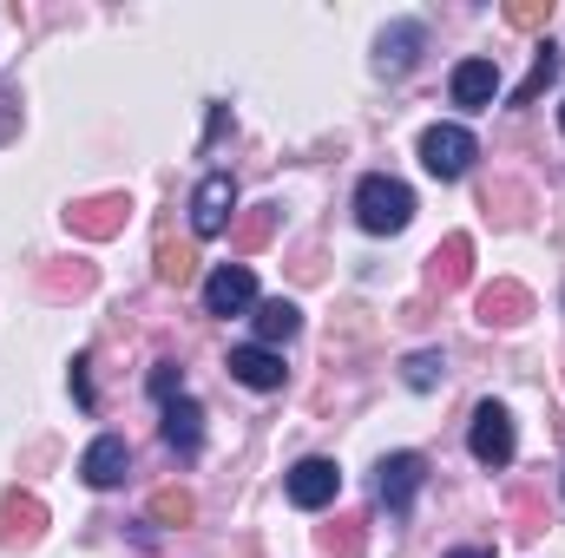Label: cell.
Returning a JSON list of instances; mask_svg holds the SVG:
<instances>
[{"mask_svg": "<svg viewBox=\"0 0 565 558\" xmlns=\"http://www.w3.org/2000/svg\"><path fill=\"white\" fill-rule=\"evenodd\" d=\"M355 224H362L369 237L408 230V224H415V191H408L402 178H388V171H369V178L355 184Z\"/></svg>", "mask_w": 565, "mask_h": 558, "instance_id": "6da1fadb", "label": "cell"}, {"mask_svg": "<svg viewBox=\"0 0 565 558\" xmlns=\"http://www.w3.org/2000/svg\"><path fill=\"white\" fill-rule=\"evenodd\" d=\"M480 158V144L467 126H427L422 132V164L440 178V184H454V178H467V164Z\"/></svg>", "mask_w": 565, "mask_h": 558, "instance_id": "7a4b0ae2", "label": "cell"}, {"mask_svg": "<svg viewBox=\"0 0 565 558\" xmlns=\"http://www.w3.org/2000/svg\"><path fill=\"white\" fill-rule=\"evenodd\" d=\"M335 493H342V466H335V460L309 453V460H296V466H289V506L322 513V506H335Z\"/></svg>", "mask_w": 565, "mask_h": 558, "instance_id": "3957f363", "label": "cell"}, {"mask_svg": "<svg viewBox=\"0 0 565 558\" xmlns=\"http://www.w3.org/2000/svg\"><path fill=\"white\" fill-rule=\"evenodd\" d=\"M231 217H237V184H231V171H211L198 184V197H191V230L198 237H224Z\"/></svg>", "mask_w": 565, "mask_h": 558, "instance_id": "277c9868", "label": "cell"}, {"mask_svg": "<svg viewBox=\"0 0 565 558\" xmlns=\"http://www.w3.org/2000/svg\"><path fill=\"white\" fill-rule=\"evenodd\" d=\"M447 93H454V106H460V112H487V106L500 99V60H487V53L460 60V66H454V79H447Z\"/></svg>", "mask_w": 565, "mask_h": 558, "instance_id": "5b68a950", "label": "cell"}, {"mask_svg": "<svg viewBox=\"0 0 565 558\" xmlns=\"http://www.w3.org/2000/svg\"><path fill=\"white\" fill-rule=\"evenodd\" d=\"M467 447H473L480 466H507V460H513V415H507L500 401H480V408H473V433H467Z\"/></svg>", "mask_w": 565, "mask_h": 558, "instance_id": "8992f818", "label": "cell"}, {"mask_svg": "<svg viewBox=\"0 0 565 558\" xmlns=\"http://www.w3.org/2000/svg\"><path fill=\"white\" fill-rule=\"evenodd\" d=\"M250 302H257L250 264H217V270L204 277V309H211V315H244Z\"/></svg>", "mask_w": 565, "mask_h": 558, "instance_id": "52a82bcc", "label": "cell"}, {"mask_svg": "<svg viewBox=\"0 0 565 558\" xmlns=\"http://www.w3.org/2000/svg\"><path fill=\"white\" fill-rule=\"evenodd\" d=\"M422 480H427V460H422V453H388V460L375 466V500H382L388 513H402V506L422 493Z\"/></svg>", "mask_w": 565, "mask_h": 558, "instance_id": "ba28073f", "label": "cell"}, {"mask_svg": "<svg viewBox=\"0 0 565 558\" xmlns=\"http://www.w3.org/2000/svg\"><path fill=\"white\" fill-rule=\"evenodd\" d=\"M126 473H132V447H126V433H99V440L79 453V480H86V486H99V493H106V486H119Z\"/></svg>", "mask_w": 565, "mask_h": 558, "instance_id": "9c48e42d", "label": "cell"}, {"mask_svg": "<svg viewBox=\"0 0 565 558\" xmlns=\"http://www.w3.org/2000/svg\"><path fill=\"white\" fill-rule=\"evenodd\" d=\"M282 375H289V368H282L277 348H257V342L231 348V382H244V388H257V395H277Z\"/></svg>", "mask_w": 565, "mask_h": 558, "instance_id": "30bf717a", "label": "cell"}, {"mask_svg": "<svg viewBox=\"0 0 565 558\" xmlns=\"http://www.w3.org/2000/svg\"><path fill=\"white\" fill-rule=\"evenodd\" d=\"M164 447H171L178 460H198V447H204V408H198L191 395L164 401Z\"/></svg>", "mask_w": 565, "mask_h": 558, "instance_id": "8fae6325", "label": "cell"}, {"mask_svg": "<svg viewBox=\"0 0 565 558\" xmlns=\"http://www.w3.org/2000/svg\"><path fill=\"white\" fill-rule=\"evenodd\" d=\"M422 46H427V26H422V20H395V26L382 33V46H375V66H382V73H408Z\"/></svg>", "mask_w": 565, "mask_h": 558, "instance_id": "7c38bea8", "label": "cell"}, {"mask_svg": "<svg viewBox=\"0 0 565 558\" xmlns=\"http://www.w3.org/2000/svg\"><path fill=\"white\" fill-rule=\"evenodd\" d=\"M296 329H302V309H296V302H282V296L257 302V348H277V342H289Z\"/></svg>", "mask_w": 565, "mask_h": 558, "instance_id": "4fadbf2b", "label": "cell"}, {"mask_svg": "<svg viewBox=\"0 0 565 558\" xmlns=\"http://www.w3.org/2000/svg\"><path fill=\"white\" fill-rule=\"evenodd\" d=\"M553 79H559V46H553V40H546V46H540V53H533V73H526V79H520V93H513V106H533V99H540V93H546V86H553Z\"/></svg>", "mask_w": 565, "mask_h": 558, "instance_id": "5bb4252c", "label": "cell"}, {"mask_svg": "<svg viewBox=\"0 0 565 558\" xmlns=\"http://www.w3.org/2000/svg\"><path fill=\"white\" fill-rule=\"evenodd\" d=\"M520 315H526V289L500 282V289H487V296H480V322H520Z\"/></svg>", "mask_w": 565, "mask_h": 558, "instance_id": "9a60e30c", "label": "cell"}, {"mask_svg": "<svg viewBox=\"0 0 565 558\" xmlns=\"http://www.w3.org/2000/svg\"><path fill=\"white\" fill-rule=\"evenodd\" d=\"M440 368H447V362L427 348V355H408V368H402V375H408V388H434V382H440Z\"/></svg>", "mask_w": 565, "mask_h": 558, "instance_id": "2e32d148", "label": "cell"}, {"mask_svg": "<svg viewBox=\"0 0 565 558\" xmlns=\"http://www.w3.org/2000/svg\"><path fill=\"white\" fill-rule=\"evenodd\" d=\"M151 395H158V401H178V395H184V375H178V362H158V368H151Z\"/></svg>", "mask_w": 565, "mask_h": 558, "instance_id": "e0dca14e", "label": "cell"}, {"mask_svg": "<svg viewBox=\"0 0 565 558\" xmlns=\"http://www.w3.org/2000/svg\"><path fill=\"white\" fill-rule=\"evenodd\" d=\"M434 277H440V282H460V277H467V237H454V244H447V264L434 257Z\"/></svg>", "mask_w": 565, "mask_h": 558, "instance_id": "ac0fdd59", "label": "cell"}, {"mask_svg": "<svg viewBox=\"0 0 565 558\" xmlns=\"http://www.w3.org/2000/svg\"><path fill=\"white\" fill-rule=\"evenodd\" d=\"M151 513L171 526V519H191V500H184V493H158V500H151Z\"/></svg>", "mask_w": 565, "mask_h": 558, "instance_id": "d6986e66", "label": "cell"}, {"mask_svg": "<svg viewBox=\"0 0 565 558\" xmlns=\"http://www.w3.org/2000/svg\"><path fill=\"white\" fill-rule=\"evenodd\" d=\"M270 217H277V204H264V217L244 224V244H264V237H270Z\"/></svg>", "mask_w": 565, "mask_h": 558, "instance_id": "ffe728a7", "label": "cell"}, {"mask_svg": "<svg viewBox=\"0 0 565 558\" xmlns=\"http://www.w3.org/2000/svg\"><path fill=\"white\" fill-rule=\"evenodd\" d=\"M73 395H79V408H93V382H86V355L73 362Z\"/></svg>", "mask_w": 565, "mask_h": 558, "instance_id": "44dd1931", "label": "cell"}, {"mask_svg": "<svg viewBox=\"0 0 565 558\" xmlns=\"http://www.w3.org/2000/svg\"><path fill=\"white\" fill-rule=\"evenodd\" d=\"M20 112V93H0V132H7V119Z\"/></svg>", "mask_w": 565, "mask_h": 558, "instance_id": "7402d4cb", "label": "cell"}, {"mask_svg": "<svg viewBox=\"0 0 565 558\" xmlns=\"http://www.w3.org/2000/svg\"><path fill=\"white\" fill-rule=\"evenodd\" d=\"M447 558H487V552L480 546H460V552H447Z\"/></svg>", "mask_w": 565, "mask_h": 558, "instance_id": "603a6c76", "label": "cell"}, {"mask_svg": "<svg viewBox=\"0 0 565 558\" xmlns=\"http://www.w3.org/2000/svg\"><path fill=\"white\" fill-rule=\"evenodd\" d=\"M559 132H565V106H559Z\"/></svg>", "mask_w": 565, "mask_h": 558, "instance_id": "cb8c5ba5", "label": "cell"}]
</instances>
